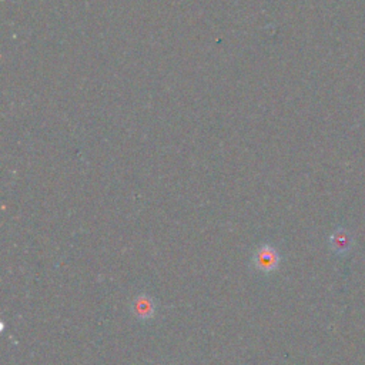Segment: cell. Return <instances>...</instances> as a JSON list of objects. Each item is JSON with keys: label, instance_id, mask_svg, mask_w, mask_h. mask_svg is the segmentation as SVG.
<instances>
[{"label": "cell", "instance_id": "1", "mask_svg": "<svg viewBox=\"0 0 365 365\" xmlns=\"http://www.w3.org/2000/svg\"><path fill=\"white\" fill-rule=\"evenodd\" d=\"M252 264L262 272H271L277 269L279 264V254L271 245H261L252 255Z\"/></svg>", "mask_w": 365, "mask_h": 365}, {"label": "cell", "instance_id": "2", "mask_svg": "<svg viewBox=\"0 0 365 365\" xmlns=\"http://www.w3.org/2000/svg\"><path fill=\"white\" fill-rule=\"evenodd\" d=\"M133 312L140 319L151 318L154 315V312H155V304H154L153 298L145 295V294H140L133 301Z\"/></svg>", "mask_w": 365, "mask_h": 365}]
</instances>
